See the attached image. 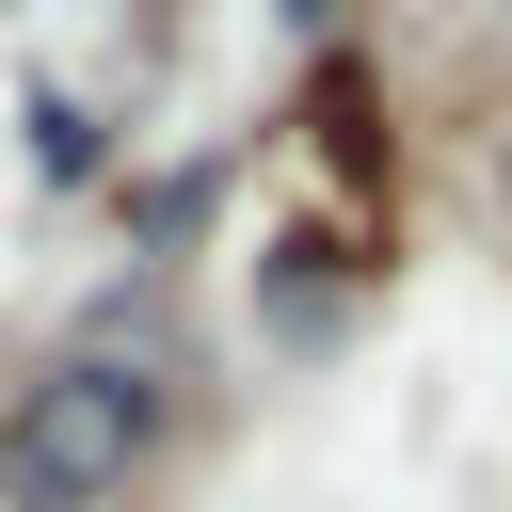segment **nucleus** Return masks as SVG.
Returning a JSON list of instances; mask_svg holds the SVG:
<instances>
[{"label":"nucleus","mask_w":512,"mask_h":512,"mask_svg":"<svg viewBox=\"0 0 512 512\" xmlns=\"http://www.w3.org/2000/svg\"><path fill=\"white\" fill-rule=\"evenodd\" d=\"M496 192H512V176H496Z\"/></svg>","instance_id":"obj_2"},{"label":"nucleus","mask_w":512,"mask_h":512,"mask_svg":"<svg viewBox=\"0 0 512 512\" xmlns=\"http://www.w3.org/2000/svg\"><path fill=\"white\" fill-rule=\"evenodd\" d=\"M144 448H160V384L112 368V352H64V368L0 416V496H16V512H96V496H128Z\"/></svg>","instance_id":"obj_1"}]
</instances>
